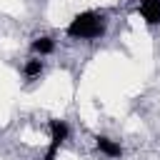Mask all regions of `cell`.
Here are the masks:
<instances>
[{
    "mask_svg": "<svg viewBox=\"0 0 160 160\" xmlns=\"http://www.w3.org/2000/svg\"><path fill=\"white\" fill-rule=\"evenodd\" d=\"M102 30H105V22L98 12H80L68 25V35L70 38H82V40H92V38L102 35Z\"/></svg>",
    "mask_w": 160,
    "mask_h": 160,
    "instance_id": "cell-1",
    "label": "cell"
},
{
    "mask_svg": "<svg viewBox=\"0 0 160 160\" xmlns=\"http://www.w3.org/2000/svg\"><path fill=\"white\" fill-rule=\"evenodd\" d=\"M135 2L140 5V12L150 25L160 22V0H135Z\"/></svg>",
    "mask_w": 160,
    "mask_h": 160,
    "instance_id": "cell-2",
    "label": "cell"
},
{
    "mask_svg": "<svg viewBox=\"0 0 160 160\" xmlns=\"http://www.w3.org/2000/svg\"><path fill=\"white\" fill-rule=\"evenodd\" d=\"M40 70H42V62H40V60H30V62L25 65V75H28V78L40 75Z\"/></svg>",
    "mask_w": 160,
    "mask_h": 160,
    "instance_id": "cell-6",
    "label": "cell"
},
{
    "mask_svg": "<svg viewBox=\"0 0 160 160\" xmlns=\"http://www.w3.org/2000/svg\"><path fill=\"white\" fill-rule=\"evenodd\" d=\"M65 138H68V125L62 120H50V142L62 145Z\"/></svg>",
    "mask_w": 160,
    "mask_h": 160,
    "instance_id": "cell-3",
    "label": "cell"
},
{
    "mask_svg": "<svg viewBox=\"0 0 160 160\" xmlns=\"http://www.w3.org/2000/svg\"><path fill=\"white\" fill-rule=\"evenodd\" d=\"M95 142H98V148H100L108 158H120V155H122V148H120L118 142H112L110 138H98Z\"/></svg>",
    "mask_w": 160,
    "mask_h": 160,
    "instance_id": "cell-4",
    "label": "cell"
},
{
    "mask_svg": "<svg viewBox=\"0 0 160 160\" xmlns=\"http://www.w3.org/2000/svg\"><path fill=\"white\" fill-rule=\"evenodd\" d=\"M52 48H55V42H52L50 38H38V40L32 42V50H35V52H40V55L52 52Z\"/></svg>",
    "mask_w": 160,
    "mask_h": 160,
    "instance_id": "cell-5",
    "label": "cell"
},
{
    "mask_svg": "<svg viewBox=\"0 0 160 160\" xmlns=\"http://www.w3.org/2000/svg\"><path fill=\"white\" fill-rule=\"evenodd\" d=\"M58 148H60V145L50 142V148H48V152H45V158H42V160H55V155H58Z\"/></svg>",
    "mask_w": 160,
    "mask_h": 160,
    "instance_id": "cell-7",
    "label": "cell"
}]
</instances>
